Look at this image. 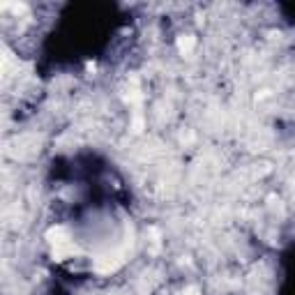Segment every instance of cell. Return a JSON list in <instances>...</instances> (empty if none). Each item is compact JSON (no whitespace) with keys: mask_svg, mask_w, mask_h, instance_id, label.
I'll list each match as a JSON object with an SVG mask.
<instances>
[{"mask_svg":"<svg viewBox=\"0 0 295 295\" xmlns=\"http://www.w3.org/2000/svg\"><path fill=\"white\" fill-rule=\"evenodd\" d=\"M81 254V249L69 240V242H65V245H60V247H53V258L56 261H65V258H72V256H78Z\"/></svg>","mask_w":295,"mask_h":295,"instance_id":"7a4b0ae2","label":"cell"},{"mask_svg":"<svg viewBox=\"0 0 295 295\" xmlns=\"http://www.w3.org/2000/svg\"><path fill=\"white\" fill-rule=\"evenodd\" d=\"M265 97H270V90H261L256 95V99H265Z\"/></svg>","mask_w":295,"mask_h":295,"instance_id":"ba28073f","label":"cell"},{"mask_svg":"<svg viewBox=\"0 0 295 295\" xmlns=\"http://www.w3.org/2000/svg\"><path fill=\"white\" fill-rule=\"evenodd\" d=\"M143 99V95H141V90L136 86H132V88H127V93H124V102H129V104H139Z\"/></svg>","mask_w":295,"mask_h":295,"instance_id":"5b68a950","label":"cell"},{"mask_svg":"<svg viewBox=\"0 0 295 295\" xmlns=\"http://www.w3.org/2000/svg\"><path fill=\"white\" fill-rule=\"evenodd\" d=\"M178 295H201V291L196 288V286H187V288H182Z\"/></svg>","mask_w":295,"mask_h":295,"instance_id":"52a82bcc","label":"cell"},{"mask_svg":"<svg viewBox=\"0 0 295 295\" xmlns=\"http://www.w3.org/2000/svg\"><path fill=\"white\" fill-rule=\"evenodd\" d=\"M120 263H123V258L106 256V258H99V261H97V263H95V270H97V272H102V275H109V272L118 270V267H120Z\"/></svg>","mask_w":295,"mask_h":295,"instance_id":"3957f363","label":"cell"},{"mask_svg":"<svg viewBox=\"0 0 295 295\" xmlns=\"http://www.w3.org/2000/svg\"><path fill=\"white\" fill-rule=\"evenodd\" d=\"M47 240L53 247H60V245L69 242V231H67L65 226H53V229L47 231Z\"/></svg>","mask_w":295,"mask_h":295,"instance_id":"6da1fadb","label":"cell"},{"mask_svg":"<svg viewBox=\"0 0 295 295\" xmlns=\"http://www.w3.org/2000/svg\"><path fill=\"white\" fill-rule=\"evenodd\" d=\"M194 47H196V37H191V35H180L178 37V51L182 56H189Z\"/></svg>","mask_w":295,"mask_h":295,"instance_id":"277c9868","label":"cell"},{"mask_svg":"<svg viewBox=\"0 0 295 295\" xmlns=\"http://www.w3.org/2000/svg\"><path fill=\"white\" fill-rule=\"evenodd\" d=\"M143 127H145V123H143V115L136 113V115H134V120H132V129H134L136 134H141Z\"/></svg>","mask_w":295,"mask_h":295,"instance_id":"8992f818","label":"cell"}]
</instances>
